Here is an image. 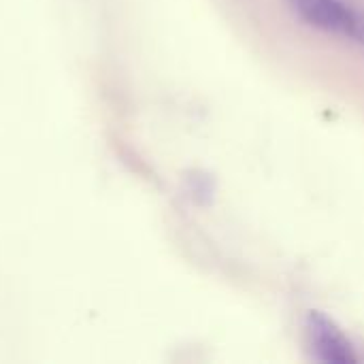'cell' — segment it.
<instances>
[{
	"instance_id": "6da1fadb",
	"label": "cell",
	"mask_w": 364,
	"mask_h": 364,
	"mask_svg": "<svg viewBox=\"0 0 364 364\" xmlns=\"http://www.w3.org/2000/svg\"><path fill=\"white\" fill-rule=\"evenodd\" d=\"M307 333H309L314 352L322 363L352 364L358 360V356L354 354V348L348 341V337L322 311H311L309 314Z\"/></svg>"
},
{
	"instance_id": "7a4b0ae2",
	"label": "cell",
	"mask_w": 364,
	"mask_h": 364,
	"mask_svg": "<svg viewBox=\"0 0 364 364\" xmlns=\"http://www.w3.org/2000/svg\"><path fill=\"white\" fill-rule=\"evenodd\" d=\"M292 9L314 28L350 36L356 11L341 0H290Z\"/></svg>"
},
{
	"instance_id": "3957f363",
	"label": "cell",
	"mask_w": 364,
	"mask_h": 364,
	"mask_svg": "<svg viewBox=\"0 0 364 364\" xmlns=\"http://www.w3.org/2000/svg\"><path fill=\"white\" fill-rule=\"evenodd\" d=\"M350 36H352V38H356L358 43H363L364 45V13L363 11H356V15H354V23H352V28H350Z\"/></svg>"
}]
</instances>
